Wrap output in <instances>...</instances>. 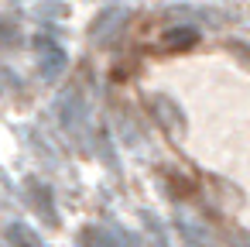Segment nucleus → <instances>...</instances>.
I'll return each instance as SVG.
<instances>
[{
  "instance_id": "f257e3e1",
  "label": "nucleus",
  "mask_w": 250,
  "mask_h": 247,
  "mask_svg": "<svg viewBox=\"0 0 250 247\" xmlns=\"http://www.w3.org/2000/svg\"><path fill=\"white\" fill-rule=\"evenodd\" d=\"M35 62H38V69H42L45 79H59V76L65 72V66H69L65 48H62L55 38H38V42H35Z\"/></svg>"
},
{
  "instance_id": "f03ea898",
  "label": "nucleus",
  "mask_w": 250,
  "mask_h": 247,
  "mask_svg": "<svg viewBox=\"0 0 250 247\" xmlns=\"http://www.w3.org/2000/svg\"><path fill=\"white\" fill-rule=\"evenodd\" d=\"M83 244L86 247H124V237L120 230H110V226H89L83 230Z\"/></svg>"
}]
</instances>
